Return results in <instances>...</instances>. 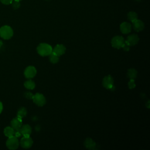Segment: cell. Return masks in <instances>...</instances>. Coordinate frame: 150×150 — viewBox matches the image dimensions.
I'll use <instances>...</instances> for the list:
<instances>
[{"mask_svg":"<svg viewBox=\"0 0 150 150\" xmlns=\"http://www.w3.org/2000/svg\"><path fill=\"white\" fill-rule=\"evenodd\" d=\"M132 23V27L136 32H140L142 31L144 28V22L139 20V19H136Z\"/></svg>","mask_w":150,"mask_h":150,"instance_id":"13","label":"cell"},{"mask_svg":"<svg viewBox=\"0 0 150 150\" xmlns=\"http://www.w3.org/2000/svg\"><path fill=\"white\" fill-rule=\"evenodd\" d=\"M129 45L127 43L126 41H124V43L122 46V48L123 49V50L125 52H128L129 50Z\"/></svg>","mask_w":150,"mask_h":150,"instance_id":"24","label":"cell"},{"mask_svg":"<svg viewBox=\"0 0 150 150\" xmlns=\"http://www.w3.org/2000/svg\"><path fill=\"white\" fill-rule=\"evenodd\" d=\"M6 147L9 149H16L19 145V142L18 138L14 135L9 137L6 142Z\"/></svg>","mask_w":150,"mask_h":150,"instance_id":"3","label":"cell"},{"mask_svg":"<svg viewBox=\"0 0 150 150\" xmlns=\"http://www.w3.org/2000/svg\"><path fill=\"white\" fill-rule=\"evenodd\" d=\"M0 1H1V2L2 4H5V5H9V4H11V2H12V0H0Z\"/></svg>","mask_w":150,"mask_h":150,"instance_id":"25","label":"cell"},{"mask_svg":"<svg viewBox=\"0 0 150 150\" xmlns=\"http://www.w3.org/2000/svg\"><path fill=\"white\" fill-rule=\"evenodd\" d=\"M139 40V38L137 35L131 34L127 37V40L125 41L129 46H134L138 43Z\"/></svg>","mask_w":150,"mask_h":150,"instance_id":"11","label":"cell"},{"mask_svg":"<svg viewBox=\"0 0 150 150\" xmlns=\"http://www.w3.org/2000/svg\"><path fill=\"white\" fill-rule=\"evenodd\" d=\"M4 133L6 137L9 138L15 135V130L11 127H6L4 130Z\"/></svg>","mask_w":150,"mask_h":150,"instance_id":"16","label":"cell"},{"mask_svg":"<svg viewBox=\"0 0 150 150\" xmlns=\"http://www.w3.org/2000/svg\"><path fill=\"white\" fill-rule=\"evenodd\" d=\"M27 114V110L25 107H21L17 112V117L20 118H23Z\"/></svg>","mask_w":150,"mask_h":150,"instance_id":"20","label":"cell"},{"mask_svg":"<svg viewBox=\"0 0 150 150\" xmlns=\"http://www.w3.org/2000/svg\"><path fill=\"white\" fill-rule=\"evenodd\" d=\"M66 47L63 45L58 44L56 45L54 47V48L52 49V52L56 54V55L60 56L63 54H64V53L66 52Z\"/></svg>","mask_w":150,"mask_h":150,"instance_id":"10","label":"cell"},{"mask_svg":"<svg viewBox=\"0 0 150 150\" xmlns=\"http://www.w3.org/2000/svg\"><path fill=\"white\" fill-rule=\"evenodd\" d=\"M33 94L31 93H25V96L26 98H29V99H32L33 97Z\"/></svg>","mask_w":150,"mask_h":150,"instance_id":"26","label":"cell"},{"mask_svg":"<svg viewBox=\"0 0 150 150\" xmlns=\"http://www.w3.org/2000/svg\"><path fill=\"white\" fill-rule=\"evenodd\" d=\"M2 45H3V43H2V40H0V47L2 46Z\"/></svg>","mask_w":150,"mask_h":150,"instance_id":"29","label":"cell"},{"mask_svg":"<svg viewBox=\"0 0 150 150\" xmlns=\"http://www.w3.org/2000/svg\"><path fill=\"white\" fill-rule=\"evenodd\" d=\"M103 86L107 89L111 90L114 87V79L110 75H108L105 76L102 81Z\"/></svg>","mask_w":150,"mask_h":150,"instance_id":"7","label":"cell"},{"mask_svg":"<svg viewBox=\"0 0 150 150\" xmlns=\"http://www.w3.org/2000/svg\"><path fill=\"white\" fill-rule=\"evenodd\" d=\"M84 145V146L88 149H94L96 147V142L90 138H87L85 139Z\"/></svg>","mask_w":150,"mask_h":150,"instance_id":"15","label":"cell"},{"mask_svg":"<svg viewBox=\"0 0 150 150\" xmlns=\"http://www.w3.org/2000/svg\"><path fill=\"white\" fill-rule=\"evenodd\" d=\"M135 80L134 79H130L128 83V86L129 88L132 89L135 87Z\"/></svg>","mask_w":150,"mask_h":150,"instance_id":"23","label":"cell"},{"mask_svg":"<svg viewBox=\"0 0 150 150\" xmlns=\"http://www.w3.org/2000/svg\"><path fill=\"white\" fill-rule=\"evenodd\" d=\"M33 143V139L29 136H23L20 141V145L21 147L25 149L30 148L32 146Z\"/></svg>","mask_w":150,"mask_h":150,"instance_id":"6","label":"cell"},{"mask_svg":"<svg viewBox=\"0 0 150 150\" xmlns=\"http://www.w3.org/2000/svg\"><path fill=\"white\" fill-rule=\"evenodd\" d=\"M52 46L45 43H40L37 47V52L41 56H49L52 52Z\"/></svg>","mask_w":150,"mask_h":150,"instance_id":"1","label":"cell"},{"mask_svg":"<svg viewBox=\"0 0 150 150\" xmlns=\"http://www.w3.org/2000/svg\"><path fill=\"white\" fill-rule=\"evenodd\" d=\"M18 1H21V0H18Z\"/></svg>","mask_w":150,"mask_h":150,"instance_id":"31","label":"cell"},{"mask_svg":"<svg viewBox=\"0 0 150 150\" xmlns=\"http://www.w3.org/2000/svg\"><path fill=\"white\" fill-rule=\"evenodd\" d=\"M127 76L130 79H135L137 76V71L134 68H131L127 71Z\"/></svg>","mask_w":150,"mask_h":150,"instance_id":"17","label":"cell"},{"mask_svg":"<svg viewBox=\"0 0 150 150\" xmlns=\"http://www.w3.org/2000/svg\"><path fill=\"white\" fill-rule=\"evenodd\" d=\"M32 100L34 103L39 107L43 106L46 103V100L45 97L42 94L39 93H37L35 95H33L32 97Z\"/></svg>","mask_w":150,"mask_h":150,"instance_id":"4","label":"cell"},{"mask_svg":"<svg viewBox=\"0 0 150 150\" xmlns=\"http://www.w3.org/2000/svg\"><path fill=\"white\" fill-rule=\"evenodd\" d=\"M127 17L129 21H130L131 22H134L136 19H138V15L135 12H129L127 14Z\"/></svg>","mask_w":150,"mask_h":150,"instance_id":"21","label":"cell"},{"mask_svg":"<svg viewBox=\"0 0 150 150\" xmlns=\"http://www.w3.org/2000/svg\"><path fill=\"white\" fill-rule=\"evenodd\" d=\"M124 41V39L122 36H115L112 38L111 40V44L113 47L118 49L122 47Z\"/></svg>","mask_w":150,"mask_h":150,"instance_id":"5","label":"cell"},{"mask_svg":"<svg viewBox=\"0 0 150 150\" xmlns=\"http://www.w3.org/2000/svg\"><path fill=\"white\" fill-rule=\"evenodd\" d=\"M120 31L124 34H127L131 32L132 29L131 25L127 22H124L121 23L120 26Z\"/></svg>","mask_w":150,"mask_h":150,"instance_id":"12","label":"cell"},{"mask_svg":"<svg viewBox=\"0 0 150 150\" xmlns=\"http://www.w3.org/2000/svg\"><path fill=\"white\" fill-rule=\"evenodd\" d=\"M135 1H140L141 0H135Z\"/></svg>","mask_w":150,"mask_h":150,"instance_id":"30","label":"cell"},{"mask_svg":"<svg viewBox=\"0 0 150 150\" xmlns=\"http://www.w3.org/2000/svg\"><path fill=\"white\" fill-rule=\"evenodd\" d=\"M11 4H12V6L13 8L15 9H16L19 8L20 5H21L19 1H18V0H12V1L11 2Z\"/></svg>","mask_w":150,"mask_h":150,"instance_id":"22","label":"cell"},{"mask_svg":"<svg viewBox=\"0 0 150 150\" xmlns=\"http://www.w3.org/2000/svg\"><path fill=\"white\" fill-rule=\"evenodd\" d=\"M2 110H3V104L2 102L0 101V114L2 112Z\"/></svg>","mask_w":150,"mask_h":150,"instance_id":"27","label":"cell"},{"mask_svg":"<svg viewBox=\"0 0 150 150\" xmlns=\"http://www.w3.org/2000/svg\"><path fill=\"white\" fill-rule=\"evenodd\" d=\"M11 125L15 131H19L22 125V118H20L18 117L13 118L11 121Z\"/></svg>","mask_w":150,"mask_h":150,"instance_id":"9","label":"cell"},{"mask_svg":"<svg viewBox=\"0 0 150 150\" xmlns=\"http://www.w3.org/2000/svg\"><path fill=\"white\" fill-rule=\"evenodd\" d=\"M37 71L36 68L33 66H28L24 71V76L28 79L33 78L36 74Z\"/></svg>","mask_w":150,"mask_h":150,"instance_id":"8","label":"cell"},{"mask_svg":"<svg viewBox=\"0 0 150 150\" xmlns=\"http://www.w3.org/2000/svg\"><path fill=\"white\" fill-rule=\"evenodd\" d=\"M19 131L23 136H30L32 133V128L29 125L25 124L22 125Z\"/></svg>","mask_w":150,"mask_h":150,"instance_id":"14","label":"cell"},{"mask_svg":"<svg viewBox=\"0 0 150 150\" xmlns=\"http://www.w3.org/2000/svg\"><path fill=\"white\" fill-rule=\"evenodd\" d=\"M149 101L148 100V102H147V104L146 105V106L147 107V108H149Z\"/></svg>","mask_w":150,"mask_h":150,"instance_id":"28","label":"cell"},{"mask_svg":"<svg viewBox=\"0 0 150 150\" xmlns=\"http://www.w3.org/2000/svg\"><path fill=\"white\" fill-rule=\"evenodd\" d=\"M49 61L53 64L57 63L59 60V56L54 54V53L52 52L49 55Z\"/></svg>","mask_w":150,"mask_h":150,"instance_id":"19","label":"cell"},{"mask_svg":"<svg viewBox=\"0 0 150 150\" xmlns=\"http://www.w3.org/2000/svg\"><path fill=\"white\" fill-rule=\"evenodd\" d=\"M13 35V31L11 27L8 25H5L0 28V36L4 39H9Z\"/></svg>","mask_w":150,"mask_h":150,"instance_id":"2","label":"cell"},{"mask_svg":"<svg viewBox=\"0 0 150 150\" xmlns=\"http://www.w3.org/2000/svg\"><path fill=\"white\" fill-rule=\"evenodd\" d=\"M24 86L27 89L33 90L35 87V83L33 80H32L30 79H29V80L25 81Z\"/></svg>","mask_w":150,"mask_h":150,"instance_id":"18","label":"cell"}]
</instances>
